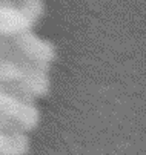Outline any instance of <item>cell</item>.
I'll use <instances>...</instances> for the list:
<instances>
[{
	"label": "cell",
	"instance_id": "6da1fadb",
	"mask_svg": "<svg viewBox=\"0 0 146 155\" xmlns=\"http://www.w3.org/2000/svg\"><path fill=\"white\" fill-rule=\"evenodd\" d=\"M45 6L41 0H5L0 3V37L14 38L29 32L37 20L43 15Z\"/></svg>",
	"mask_w": 146,
	"mask_h": 155
},
{
	"label": "cell",
	"instance_id": "7a4b0ae2",
	"mask_svg": "<svg viewBox=\"0 0 146 155\" xmlns=\"http://www.w3.org/2000/svg\"><path fill=\"white\" fill-rule=\"evenodd\" d=\"M0 115L12 120L23 132L32 130L38 124V110L34 103L23 101L0 91Z\"/></svg>",
	"mask_w": 146,
	"mask_h": 155
},
{
	"label": "cell",
	"instance_id": "3957f363",
	"mask_svg": "<svg viewBox=\"0 0 146 155\" xmlns=\"http://www.w3.org/2000/svg\"><path fill=\"white\" fill-rule=\"evenodd\" d=\"M11 40L14 43V46L29 61H32L38 66L49 68V64L55 58V48L52 46V43L40 38L32 31L20 34V35H17Z\"/></svg>",
	"mask_w": 146,
	"mask_h": 155
}]
</instances>
